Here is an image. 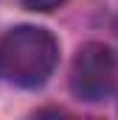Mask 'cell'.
<instances>
[{
	"instance_id": "1",
	"label": "cell",
	"mask_w": 118,
	"mask_h": 120,
	"mask_svg": "<svg viewBox=\"0 0 118 120\" xmlns=\"http://www.w3.org/2000/svg\"><path fill=\"white\" fill-rule=\"evenodd\" d=\"M59 59L54 34L37 25H20L0 36V81L14 87H39Z\"/></svg>"
},
{
	"instance_id": "3",
	"label": "cell",
	"mask_w": 118,
	"mask_h": 120,
	"mask_svg": "<svg viewBox=\"0 0 118 120\" xmlns=\"http://www.w3.org/2000/svg\"><path fill=\"white\" fill-rule=\"evenodd\" d=\"M23 3H25V8H31V11H54L65 0H23Z\"/></svg>"
},
{
	"instance_id": "2",
	"label": "cell",
	"mask_w": 118,
	"mask_h": 120,
	"mask_svg": "<svg viewBox=\"0 0 118 120\" xmlns=\"http://www.w3.org/2000/svg\"><path fill=\"white\" fill-rule=\"evenodd\" d=\"M115 78L118 64L107 45L90 42L76 53L73 67H70V90L79 101H87V103L104 101L115 87Z\"/></svg>"
}]
</instances>
